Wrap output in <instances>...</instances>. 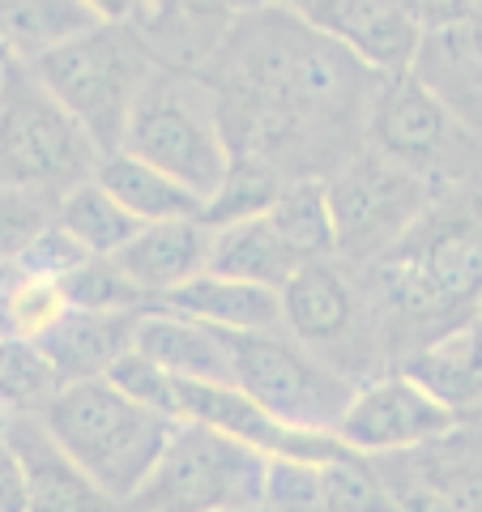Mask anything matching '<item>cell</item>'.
Here are the masks:
<instances>
[{"label": "cell", "mask_w": 482, "mask_h": 512, "mask_svg": "<svg viewBox=\"0 0 482 512\" xmlns=\"http://www.w3.org/2000/svg\"><path fill=\"white\" fill-rule=\"evenodd\" d=\"M210 86L231 154L265 158L286 175V154H299L308 133L337 137L350 120L367 124L380 73L299 9L269 5L235 18L218 39Z\"/></svg>", "instance_id": "obj_1"}, {"label": "cell", "mask_w": 482, "mask_h": 512, "mask_svg": "<svg viewBox=\"0 0 482 512\" xmlns=\"http://www.w3.org/2000/svg\"><path fill=\"white\" fill-rule=\"evenodd\" d=\"M384 350L397 367L414 350L470 320L482 299V188H440L423 222L380 265L363 269Z\"/></svg>", "instance_id": "obj_2"}, {"label": "cell", "mask_w": 482, "mask_h": 512, "mask_svg": "<svg viewBox=\"0 0 482 512\" xmlns=\"http://www.w3.org/2000/svg\"><path fill=\"white\" fill-rule=\"evenodd\" d=\"M56 444L99 483L120 508L137 500L163 461L180 419H167L150 406L124 397L107 376L60 384L56 397L39 410Z\"/></svg>", "instance_id": "obj_3"}, {"label": "cell", "mask_w": 482, "mask_h": 512, "mask_svg": "<svg viewBox=\"0 0 482 512\" xmlns=\"http://www.w3.org/2000/svg\"><path fill=\"white\" fill-rule=\"evenodd\" d=\"M120 154L167 171L171 180H180L210 205L235 163L210 77L158 64L133 103Z\"/></svg>", "instance_id": "obj_4"}, {"label": "cell", "mask_w": 482, "mask_h": 512, "mask_svg": "<svg viewBox=\"0 0 482 512\" xmlns=\"http://www.w3.org/2000/svg\"><path fill=\"white\" fill-rule=\"evenodd\" d=\"M35 82L90 133L99 154H120L128 116L158 60L133 26H94L69 47L26 64Z\"/></svg>", "instance_id": "obj_5"}, {"label": "cell", "mask_w": 482, "mask_h": 512, "mask_svg": "<svg viewBox=\"0 0 482 512\" xmlns=\"http://www.w3.org/2000/svg\"><path fill=\"white\" fill-rule=\"evenodd\" d=\"M282 303H286V333L299 346H308L320 363H329L333 372H342L355 384L393 372L363 269L350 274V265L337 261V256L308 261L286 282Z\"/></svg>", "instance_id": "obj_6"}, {"label": "cell", "mask_w": 482, "mask_h": 512, "mask_svg": "<svg viewBox=\"0 0 482 512\" xmlns=\"http://www.w3.org/2000/svg\"><path fill=\"white\" fill-rule=\"evenodd\" d=\"M99 163L103 154L86 128L35 82V73L13 64L0 86V184L64 197L94 180Z\"/></svg>", "instance_id": "obj_7"}, {"label": "cell", "mask_w": 482, "mask_h": 512, "mask_svg": "<svg viewBox=\"0 0 482 512\" xmlns=\"http://www.w3.org/2000/svg\"><path fill=\"white\" fill-rule=\"evenodd\" d=\"M329 205L337 227V261L372 269L401 239L423 222L436 201V184L427 175L393 163L363 146L342 171L329 175Z\"/></svg>", "instance_id": "obj_8"}, {"label": "cell", "mask_w": 482, "mask_h": 512, "mask_svg": "<svg viewBox=\"0 0 482 512\" xmlns=\"http://www.w3.org/2000/svg\"><path fill=\"white\" fill-rule=\"evenodd\" d=\"M231 384L244 389L265 414L295 431H325L337 436V423L346 419L359 384L320 363L308 346H299L291 333H239L231 338Z\"/></svg>", "instance_id": "obj_9"}, {"label": "cell", "mask_w": 482, "mask_h": 512, "mask_svg": "<svg viewBox=\"0 0 482 512\" xmlns=\"http://www.w3.org/2000/svg\"><path fill=\"white\" fill-rule=\"evenodd\" d=\"M269 457L205 423H180L133 512H231L265 504Z\"/></svg>", "instance_id": "obj_10"}, {"label": "cell", "mask_w": 482, "mask_h": 512, "mask_svg": "<svg viewBox=\"0 0 482 512\" xmlns=\"http://www.w3.org/2000/svg\"><path fill=\"white\" fill-rule=\"evenodd\" d=\"M363 133L376 154L427 175L431 184H440V175L457 167L453 150L465 146V128L457 124V116L414 73L380 77Z\"/></svg>", "instance_id": "obj_11"}, {"label": "cell", "mask_w": 482, "mask_h": 512, "mask_svg": "<svg viewBox=\"0 0 482 512\" xmlns=\"http://www.w3.org/2000/svg\"><path fill=\"white\" fill-rule=\"evenodd\" d=\"M457 423V414L436 402L423 384H414L406 372H384L376 380L359 384L346 419L337 423V440L350 453L363 457H389L423 448L444 436Z\"/></svg>", "instance_id": "obj_12"}, {"label": "cell", "mask_w": 482, "mask_h": 512, "mask_svg": "<svg viewBox=\"0 0 482 512\" xmlns=\"http://www.w3.org/2000/svg\"><path fill=\"white\" fill-rule=\"evenodd\" d=\"M312 26L350 47L380 77L410 73L423 47V18L406 0H295Z\"/></svg>", "instance_id": "obj_13"}, {"label": "cell", "mask_w": 482, "mask_h": 512, "mask_svg": "<svg viewBox=\"0 0 482 512\" xmlns=\"http://www.w3.org/2000/svg\"><path fill=\"white\" fill-rule=\"evenodd\" d=\"M9 431L26 478V512H124L56 444L39 414H9Z\"/></svg>", "instance_id": "obj_14"}, {"label": "cell", "mask_w": 482, "mask_h": 512, "mask_svg": "<svg viewBox=\"0 0 482 512\" xmlns=\"http://www.w3.org/2000/svg\"><path fill=\"white\" fill-rule=\"evenodd\" d=\"M210 248H214L210 222L175 218V222H150V227H141L111 261L124 269L128 282L150 303H163L171 291H180L192 278L210 274Z\"/></svg>", "instance_id": "obj_15"}, {"label": "cell", "mask_w": 482, "mask_h": 512, "mask_svg": "<svg viewBox=\"0 0 482 512\" xmlns=\"http://www.w3.org/2000/svg\"><path fill=\"white\" fill-rule=\"evenodd\" d=\"M133 350L154 359L175 380L192 384H231V346L227 333H218L201 320H188L171 308H146L137 312L133 325Z\"/></svg>", "instance_id": "obj_16"}, {"label": "cell", "mask_w": 482, "mask_h": 512, "mask_svg": "<svg viewBox=\"0 0 482 512\" xmlns=\"http://www.w3.org/2000/svg\"><path fill=\"white\" fill-rule=\"evenodd\" d=\"M137 312H77L69 308L47 333H39L35 346L52 363L60 384L103 380L128 346H133Z\"/></svg>", "instance_id": "obj_17"}, {"label": "cell", "mask_w": 482, "mask_h": 512, "mask_svg": "<svg viewBox=\"0 0 482 512\" xmlns=\"http://www.w3.org/2000/svg\"><path fill=\"white\" fill-rule=\"evenodd\" d=\"M158 308H171L188 320H201L218 333H278L286 329V303L282 291H269V286L256 282H235L222 274H201L192 278L180 291H171Z\"/></svg>", "instance_id": "obj_18"}, {"label": "cell", "mask_w": 482, "mask_h": 512, "mask_svg": "<svg viewBox=\"0 0 482 512\" xmlns=\"http://www.w3.org/2000/svg\"><path fill=\"white\" fill-rule=\"evenodd\" d=\"M393 372H406L414 384H423L457 419L482 414V329H478V320L470 316L448 333H440V338H431L401 367H393Z\"/></svg>", "instance_id": "obj_19"}, {"label": "cell", "mask_w": 482, "mask_h": 512, "mask_svg": "<svg viewBox=\"0 0 482 512\" xmlns=\"http://www.w3.org/2000/svg\"><path fill=\"white\" fill-rule=\"evenodd\" d=\"M303 265L308 261L278 235L269 214L214 227L210 274L235 278V282H256V286H269V291H286V282H291Z\"/></svg>", "instance_id": "obj_20"}, {"label": "cell", "mask_w": 482, "mask_h": 512, "mask_svg": "<svg viewBox=\"0 0 482 512\" xmlns=\"http://www.w3.org/2000/svg\"><path fill=\"white\" fill-rule=\"evenodd\" d=\"M99 22L82 0H0V52L13 64H39Z\"/></svg>", "instance_id": "obj_21"}, {"label": "cell", "mask_w": 482, "mask_h": 512, "mask_svg": "<svg viewBox=\"0 0 482 512\" xmlns=\"http://www.w3.org/2000/svg\"><path fill=\"white\" fill-rule=\"evenodd\" d=\"M111 197H116L141 227L150 222H175V218H205V201L180 180H171L167 171L141 163L133 154H107L99 171H94Z\"/></svg>", "instance_id": "obj_22"}, {"label": "cell", "mask_w": 482, "mask_h": 512, "mask_svg": "<svg viewBox=\"0 0 482 512\" xmlns=\"http://www.w3.org/2000/svg\"><path fill=\"white\" fill-rule=\"evenodd\" d=\"M410 461L453 512H482V414L457 419L423 448H410Z\"/></svg>", "instance_id": "obj_23"}, {"label": "cell", "mask_w": 482, "mask_h": 512, "mask_svg": "<svg viewBox=\"0 0 482 512\" xmlns=\"http://www.w3.org/2000/svg\"><path fill=\"white\" fill-rule=\"evenodd\" d=\"M269 222L303 261H329L337 256V227L325 180H286L269 210Z\"/></svg>", "instance_id": "obj_24"}, {"label": "cell", "mask_w": 482, "mask_h": 512, "mask_svg": "<svg viewBox=\"0 0 482 512\" xmlns=\"http://www.w3.org/2000/svg\"><path fill=\"white\" fill-rule=\"evenodd\" d=\"M56 222L69 231L90 256H116L128 239L141 231V222L111 197L99 180H86L82 188L64 192Z\"/></svg>", "instance_id": "obj_25"}, {"label": "cell", "mask_w": 482, "mask_h": 512, "mask_svg": "<svg viewBox=\"0 0 482 512\" xmlns=\"http://www.w3.org/2000/svg\"><path fill=\"white\" fill-rule=\"evenodd\" d=\"M282 188H286V175L273 163L235 154L227 180H222V188L214 192V201L205 205V222H210V227H227V222L261 218L273 210V201H278Z\"/></svg>", "instance_id": "obj_26"}, {"label": "cell", "mask_w": 482, "mask_h": 512, "mask_svg": "<svg viewBox=\"0 0 482 512\" xmlns=\"http://www.w3.org/2000/svg\"><path fill=\"white\" fill-rule=\"evenodd\" d=\"M60 380L35 342L5 338L0 342V410L5 414H39L56 397Z\"/></svg>", "instance_id": "obj_27"}, {"label": "cell", "mask_w": 482, "mask_h": 512, "mask_svg": "<svg viewBox=\"0 0 482 512\" xmlns=\"http://www.w3.org/2000/svg\"><path fill=\"white\" fill-rule=\"evenodd\" d=\"M64 303L77 312H146L154 303L128 282L124 269L111 256H90L86 265H77L69 278H60Z\"/></svg>", "instance_id": "obj_28"}, {"label": "cell", "mask_w": 482, "mask_h": 512, "mask_svg": "<svg viewBox=\"0 0 482 512\" xmlns=\"http://www.w3.org/2000/svg\"><path fill=\"white\" fill-rule=\"evenodd\" d=\"M320 474H325V512H397L372 457L342 448L320 466Z\"/></svg>", "instance_id": "obj_29"}, {"label": "cell", "mask_w": 482, "mask_h": 512, "mask_svg": "<svg viewBox=\"0 0 482 512\" xmlns=\"http://www.w3.org/2000/svg\"><path fill=\"white\" fill-rule=\"evenodd\" d=\"M60 197L43 188L0 184V261H22L26 248L56 222Z\"/></svg>", "instance_id": "obj_30"}, {"label": "cell", "mask_w": 482, "mask_h": 512, "mask_svg": "<svg viewBox=\"0 0 482 512\" xmlns=\"http://www.w3.org/2000/svg\"><path fill=\"white\" fill-rule=\"evenodd\" d=\"M0 312H5V333L22 342H35L39 333H47L56 320L69 312L60 282L52 278H18L9 286H0Z\"/></svg>", "instance_id": "obj_31"}, {"label": "cell", "mask_w": 482, "mask_h": 512, "mask_svg": "<svg viewBox=\"0 0 482 512\" xmlns=\"http://www.w3.org/2000/svg\"><path fill=\"white\" fill-rule=\"evenodd\" d=\"M107 380L116 384L124 397H133V402H141V406H150L158 414H167V419H180L184 423V414H180V380H175L171 372H163L154 359L137 355L133 346H128L124 355L111 363Z\"/></svg>", "instance_id": "obj_32"}, {"label": "cell", "mask_w": 482, "mask_h": 512, "mask_svg": "<svg viewBox=\"0 0 482 512\" xmlns=\"http://www.w3.org/2000/svg\"><path fill=\"white\" fill-rule=\"evenodd\" d=\"M265 508L273 512H325V474L312 461L269 457Z\"/></svg>", "instance_id": "obj_33"}, {"label": "cell", "mask_w": 482, "mask_h": 512, "mask_svg": "<svg viewBox=\"0 0 482 512\" xmlns=\"http://www.w3.org/2000/svg\"><path fill=\"white\" fill-rule=\"evenodd\" d=\"M90 261V252L77 244V239L60 227V222H52L35 244L26 248V256L18 261V269L26 278H52V282H60V278H69L77 265H86Z\"/></svg>", "instance_id": "obj_34"}, {"label": "cell", "mask_w": 482, "mask_h": 512, "mask_svg": "<svg viewBox=\"0 0 482 512\" xmlns=\"http://www.w3.org/2000/svg\"><path fill=\"white\" fill-rule=\"evenodd\" d=\"M0 512H26V478L5 410H0Z\"/></svg>", "instance_id": "obj_35"}, {"label": "cell", "mask_w": 482, "mask_h": 512, "mask_svg": "<svg viewBox=\"0 0 482 512\" xmlns=\"http://www.w3.org/2000/svg\"><path fill=\"white\" fill-rule=\"evenodd\" d=\"M90 9V18L99 26H128L133 22V13L141 9V0H82Z\"/></svg>", "instance_id": "obj_36"}, {"label": "cell", "mask_w": 482, "mask_h": 512, "mask_svg": "<svg viewBox=\"0 0 482 512\" xmlns=\"http://www.w3.org/2000/svg\"><path fill=\"white\" fill-rule=\"evenodd\" d=\"M9 69H13V60H9L5 52H0V86H5V77H9Z\"/></svg>", "instance_id": "obj_37"}, {"label": "cell", "mask_w": 482, "mask_h": 512, "mask_svg": "<svg viewBox=\"0 0 482 512\" xmlns=\"http://www.w3.org/2000/svg\"><path fill=\"white\" fill-rule=\"evenodd\" d=\"M231 512H273V508H265V504H256V508H231Z\"/></svg>", "instance_id": "obj_38"}, {"label": "cell", "mask_w": 482, "mask_h": 512, "mask_svg": "<svg viewBox=\"0 0 482 512\" xmlns=\"http://www.w3.org/2000/svg\"><path fill=\"white\" fill-rule=\"evenodd\" d=\"M474 320H478V329H482V299H478V308H474Z\"/></svg>", "instance_id": "obj_39"}, {"label": "cell", "mask_w": 482, "mask_h": 512, "mask_svg": "<svg viewBox=\"0 0 482 512\" xmlns=\"http://www.w3.org/2000/svg\"><path fill=\"white\" fill-rule=\"evenodd\" d=\"M124 512H133V508H124Z\"/></svg>", "instance_id": "obj_40"}]
</instances>
